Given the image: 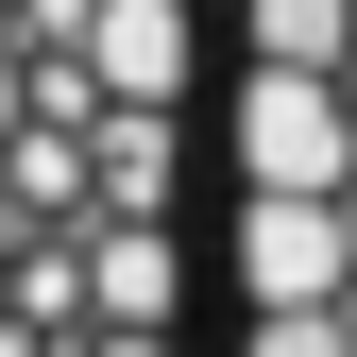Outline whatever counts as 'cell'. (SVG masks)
<instances>
[{
    "label": "cell",
    "mask_w": 357,
    "mask_h": 357,
    "mask_svg": "<svg viewBox=\"0 0 357 357\" xmlns=\"http://www.w3.org/2000/svg\"><path fill=\"white\" fill-rule=\"evenodd\" d=\"M204 357H357V0H221Z\"/></svg>",
    "instance_id": "obj_2"
},
{
    "label": "cell",
    "mask_w": 357,
    "mask_h": 357,
    "mask_svg": "<svg viewBox=\"0 0 357 357\" xmlns=\"http://www.w3.org/2000/svg\"><path fill=\"white\" fill-rule=\"evenodd\" d=\"M221 0H0V357H204Z\"/></svg>",
    "instance_id": "obj_1"
}]
</instances>
